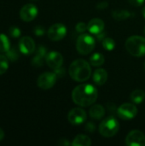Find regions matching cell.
<instances>
[{
    "mask_svg": "<svg viewBox=\"0 0 145 146\" xmlns=\"http://www.w3.org/2000/svg\"><path fill=\"white\" fill-rule=\"evenodd\" d=\"M144 68H145V63H144Z\"/></svg>",
    "mask_w": 145,
    "mask_h": 146,
    "instance_id": "836d02e7",
    "label": "cell"
},
{
    "mask_svg": "<svg viewBox=\"0 0 145 146\" xmlns=\"http://www.w3.org/2000/svg\"><path fill=\"white\" fill-rule=\"evenodd\" d=\"M9 68V61L3 55H0V75L3 74Z\"/></svg>",
    "mask_w": 145,
    "mask_h": 146,
    "instance_id": "603a6c76",
    "label": "cell"
},
{
    "mask_svg": "<svg viewBox=\"0 0 145 146\" xmlns=\"http://www.w3.org/2000/svg\"><path fill=\"white\" fill-rule=\"evenodd\" d=\"M108 80V73L103 68H98L94 72L93 81L97 86H103Z\"/></svg>",
    "mask_w": 145,
    "mask_h": 146,
    "instance_id": "9a60e30c",
    "label": "cell"
},
{
    "mask_svg": "<svg viewBox=\"0 0 145 146\" xmlns=\"http://www.w3.org/2000/svg\"><path fill=\"white\" fill-rule=\"evenodd\" d=\"M10 35L13 37V38H18L20 35H21V31L18 27H13L10 28Z\"/></svg>",
    "mask_w": 145,
    "mask_h": 146,
    "instance_id": "d4e9b609",
    "label": "cell"
},
{
    "mask_svg": "<svg viewBox=\"0 0 145 146\" xmlns=\"http://www.w3.org/2000/svg\"><path fill=\"white\" fill-rule=\"evenodd\" d=\"M48 37L52 41H59L67 34V27L62 23L53 24L48 30Z\"/></svg>",
    "mask_w": 145,
    "mask_h": 146,
    "instance_id": "ba28073f",
    "label": "cell"
},
{
    "mask_svg": "<svg viewBox=\"0 0 145 146\" xmlns=\"http://www.w3.org/2000/svg\"><path fill=\"white\" fill-rule=\"evenodd\" d=\"M131 100L134 104H141L145 99V93L142 90H135L130 95Z\"/></svg>",
    "mask_w": 145,
    "mask_h": 146,
    "instance_id": "d6986e66",
    "label": "cell"
},
{
    "mask_svg": "<svg viewBox=\"0 0 145 146\" xmlns=\"http://www.w3.org/2000/svg\"><path fill=\"white\" fill-rule=\"evenodd\" d=\"M3 138H4V132L3 131L2 128H0V141L3 140Z\"/></svg>",
    "mask_w": 145,
    "mask_h": 146,
    "instance_id": "4dcf8cb0",
    "label": "cell"
},
{
    "mask_svg": "<svg viewBox=\"0 0 145 146\" xmlns=\"http://www.w3.org/2000/svg\"><path fill=\"white\" fill-rule=\"evenodd\" d=\"M104 29V21L99 18L91 19L87 24V30L95 35L101 34Z\"/></svg>",
    "mask_w": 145,
    "mask_h": 146,
    "instance_id": "5bb4252c",
    "label": "cell"
},
{
    "mask_svg": "<svg viewBox=\"0 0 145 146\" xmlns=\"http://www.w3.org/2000/svg\"><path fill=\"white\" fill-rule=\"evenodd\" d=\"M68 120L69 123L74 126L84 123L86 120V113L81 108H74L71 110L68 115Z\"/></svg>",
    "mask_w": 145,
    "mask_h": 146,
    "instance_id": "30bf717a",
    "label": "cell"
},
{
    "mask_svg": "<svg viewBox=\"0 0 145 146\" xmlns=\"http://www.w3.org/2000/svg\"><path fill=\"white\" fill-rule=\"evenodd\" d=\"M126 144L128 146H145V135L139 130H132L127 134Z\"/></svg>",
    "mask_w": 145,
    "mask_h": 146,
    "instance_id": "9c48e42d",
    "label": "cell"
},
{
    "mask_svg": "<svg viewBox=\"0 0 145 146\" xmlns=\"http://www.w3.org/2000/svg\"><path fill=\"white\" fill-rule=\"evenodd\" d=\"M103 47L108 50V51H111L115 49V42L112 38L109 37H106L103 38Z\"/></svg>",
    "mask_w": 145,
    "mask_h": 146,
    "instance_id": "7402d4cb",
    "label": "cell"
},
{
    "mask_svg": "<svg viewBox=\"0 0 145 146\" xmlns=\"http://www.w3.org/2000/svg\"><path fill=\"white\" fill-rule=\"evenodd\" d=\"M108 6H109V4H108V3H107L106 1L100 2V3H98L97 4V8L98 9H106Z\"/></svg>",
    "mask_w": 145,
    "mask_h": 146,
    "instance_id": "83f0119b",
    "label": "cell"
},
{
    "mask_svg": "<svg viewBox=\"0 0 145 146\" xmlns=\"http://www.w3.org/2000/svg\"><path fill=\"white\" fill-rule=\"evenodd\" d=\"M132 15V14L126 9H115L112 12V16L116 21H123L126 20Z\"/></svg>",
    "mask_w": 145,
    "mask_h": 146,
    "instance_id": "ac0fdd59",
    "label": "cell"
},
{
    "mask_svg": "<svg viewBox=\"0 0 145 146\" xmlns=\"http://www.w3.org/2000/svg\"><path fill=\"white\" fill-rule=\"evenodd\" d=\"M75 29L78 33H84L85 30H87V25L85 22H79L75 26Z\"/></svg>",
    "mask_w": 145,
    "mask_h": 146,
    "instance_id": "cb8c5ba5",
    "label": "cell"
},
{
    "mask_svg": "<svg viewBox=\"0 0 145 146\" xmlns=\"http://www.w3.org/2000/svg\"><path fill=\"white\" fill-rule=\"evenodd\" d=\"M96 40L95 38L87 33L80 34L76 40V49L81 55L90 54L95 48Z\"/></svg>",
    "mask_w": 145,
    "mask_h": 146,
    "instance_id": "277c9868",
    "label": "cell"
},
{
    "mask_svg": "<svg viewBox=\"0 0 145 146\" xmlns=\"http://www.w3.org/2000/svg\"><path fill=\"white\" fill-rule=\"evenodd\" d=\"M57 80V75L56 73L45 72L40 74L37 80V85L39 88L43 90H48L52 88Z\"/></svg>",
    "mask_w": 145,
    "mask_h": 146,
    "instance_id": "8992f818",
    "label": "cell"
},
{
    "mask_svg": "<svg viewBox=\"0 0 145 146\" xmlns=\"http://www.w3.org/2000/svg\"><path fill=\"white\" fill-rule=\"evenodd\" d=\"M10 44L8 37L3 33H0V52H8Z\"/></svg>",
    "mask_w": 145,
    "mask_h": 146,
    "instance_id": "44dd1931",
    "label": "cell"
},
{
    "mask_svg": "<svg viewBox=\"0 0 145 146\" xmlns=\"http://www.w3.org/2000/svg\"><path fill=\"white\" fill-rule=\"evenodd\" d=\"M142 14H143V15H144V17L145 18V6L144 7V9H143V10H142Z\"/></svg>",
    "mask_w": 145,
    "mask_h": 146,
    "instance_id": "1f68e13d",
    "label": "cell"
},
{
    "mask_svg": "<svg viewBox=\"0 0 145 146\" xmlns=\"http://www.w3.org/2000/svg\"><path fill=\"white\" fill-rule=\"evenodd\" d=\"M91 145V139L85 134L77 135L72 143V145L73 146H90Z\"/></svg>",
    "mask_w": 145,
    "mask_h": 146,
    "instance_id": "e0dca14e",
    "label": "cell"
},
{
    "mask_svg": "<svg viewBox=\"0 0 145 146\" xmlns=\"http://www.w3.org/2000/svg\"><path fill=\"white\" fill-rule=\"evenodd\" d=\"M38 15V8L32 3L24 5L20 11V17L23 21L29 22L33 21Z\"/></svg>",
    "mask_w": 145,
    "mask_h": 146,
    "instance_id": "8fae6325",
    "label": "cell"
},
{
    "mask_svg": "<svg viewBox=\"0 0 145 146\" xmlns=\"http://www.w3.org/2000/svg\"><path fill=\"white\" fill-rule=\"evenodd\" d=\"M145 0H128L130 4H132L134 7H139L144 4Z\"/></svg>",
    "mask_w": 145,
    "mask_h": 146,
    "instance_id": "484cf974",
    "label": "cell"
},
{
    "mask_svg": "<svg viewBox=\"0 0 145 146\" xmlns=\"http://www.w3.org/2000/svg\"><path fill=\"white\" fill-rule=\"evenodd\" d=\"M34 33H35L37 35H42V34H44V29H43L42 27H37V28H36V30L34 31Z\"/></svg>",
    "mask_w": 145,
    "mask_h": 146,
    "instance_id": "f1b7e54d",
    "label": "cell"
},
{
    "mask_svg": "<svg viewBox=\"0 0 145 146\" xmlns=\"http://www.w3.org/2000/svg\"><path fill=\"white\" fill-rule=\"evenodd\" d=\"M70 77L78 82H84L89 80L91 74V68L88 62L84 59H77L69 66Z\"/></svg>",
    "mask_w": 145,
    "mask_h": 146,
    "instance_id": "7a4b0ae2",
    "label": "cell"
},
{
    "mask_svg": "<svg viewBox=\"0 0 145 146\" xmlns=\"http://www.w3.org/2000/svg\"><path fill=\"white\" fill-rule=\"evenodd\" d=\"M45 61L51 69L56 70L62 67L63 63V56L57 51H50L45 56Z\"/></svg>",
    "mask_w": 145,
    "mask_h": 146,
    "instance_id": "7c38bea8",
    "label": "cell"
},
{
    "mask_svg": "<svg viewBox=\"0 0 145 146\" xmlns=\"http://www.w3.org/2000/svg\"><path fill=\"white\" fill-rule=\"evenodd\" d=\"M60 141L61 142L58 143L60 145H70V143L68 141H67L66 139H60Z\"/></svg>",
    "mask_w": 145,
    "mask_h": 146,
    "instance_id": "f546056e",
    "label": "cell"
},
{
    "mask_svg": "<svg viewBox=\"0 0 145 146\" xmlns=\"http://www.w3.org/2000/svg\"><path fill=\"white\" fill-rule=\"evenodd\" d=\"M126 49L133 56H145V38L138 35L128 38L126 41Z\"/></svg>",
    "mask_w": 145,
    "mask_h": 146,
    "instance_id": "3957f363",
    "label": "cell"
},
{
    "mask_svg": "<svg viewBox=\"0 0 145 146\" xmlns=\"http://www.w3.org/2000/svg\"><path fill=\"white\" fill-rule=\"evenodd\" d=\"M120 128V125L118 121L113 117L109 116L104 119L99 125V133L102 136L105 138H110L115 136Z\"/></svg>",
    "mask_w": 145,
    "mask_h": 146,
    "instance_id": "5b68a950",
    "label": "cell"
},
{
    "mask_svg": "<svg viewBox=\"0 0 145 146\" xmlns=\"http://www.w3.org/2000/svg\"><path fill=\"white\" fill-rule=\"evenodd\" d=\"M97 88L91 84H83L76 86L72 92V99L74 104L81 107L92 105L97 98Z\"/></svg>",
    "mask_w": 145,
    "mask_h": 146,
    "instance_id": "6da1fadb",
    "label": "cell"
},
{
    "mask_svg": "<svg viewBox=\"0 0 145 146\" xmlns=\"http://www.w3.org/2000/svg\"><path fill=\"white\" fill-rule=\"evenodd\" d=\"M144 34H145V27H144Z\"/></svg>",
    "mask_w": 145,
    "mask_h": 146,
    "instance_id": "d6a6232c",
    "label": "cell"
},
{
    "mask_svg": "<svg viewBox=\"0 0 145 146\" xmlns=\"http://www.w3.org/2000/svg\"><path fill=\"white\" fill-rule=\"evenodd\" d=\"M105 62L104 56L101 53H95L90 58V63L94 67L102 66Z\"/></svg>",
    "mask_w": 145,
    "mask_h": 146,
    "instance_id": "ffe728a7",
    "label": "cell"
},
{
    "mask_svg": "<svg viewBox=\"0 0 145 146\" xmlns=\"http://www.w3.org/2000/svg\"><path fill=\"white\" fill-rule=\"evenodd\" d=\"M117 114L120 118L126 121H129L133 119L138 115V108L136 107V105L132 104L126 103L121 104L118 108Z\"/></svg>",
    "mask_w": 145,
    "mask_h": 146,
    "instance_id": "52a82bcc",
    "label": "cell"
},
{
    "mask_svg": "<svg viewBox=\"0 0 145 146\" xmlns=\"http://www.w3.org/2000/svg\"><path fill=\"white\" fill-rule=\"evenodd\" d=\"M95 129H96L95 124H93L92 122H89L85 126V130L89 133H93L95 131Z\"/></svg>",
    "mask_w": 145,
    "mask_h": 146,
    "instance_id": "4316f807",
    "label": "cell"
},
{
    "mask_svg": "<svg viewBox=\"0 0 145 146\" xmlns=\"http://www.w3.org/2000/svg\"><path fill=\"white\" fill-rule=\"evenodd\" d=\"M19 50L25 55H30L33 53L35 50L34 40L29 36L22 37L19 41Z\"/></svg>",
    "mask_w": 145,
    "mask_h": 146,
    "instance_id": "4fadbf2b",
    "label": "cell"
},
{
    "mask_svg": "<svg viewBox=\"0 0 145 146\" xmlns=\"http://www.w3.org/2000/svg\"><path fill=\"white\" fill-rule=\"evenodd\" d=\"M89 115L92 119L95 120H100L103 117V115H105V110L103 108V106H102L101 104H96V105H92L89 111Z\"/></svg>",
    "mask_w": 145,
    "mask_h": 146,
    "instance_id": "2e32d148",
    "label": "cell"
}]
</instances>
